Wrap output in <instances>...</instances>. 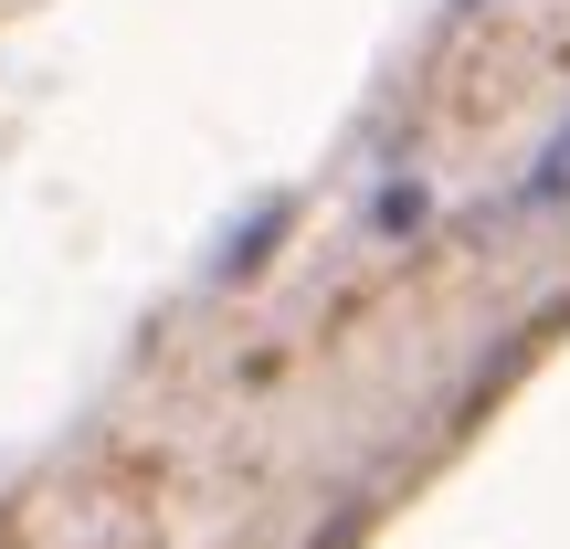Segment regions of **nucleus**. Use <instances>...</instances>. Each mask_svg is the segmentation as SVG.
Listing matches in <instances>:
<instances>
[{"label": "nucleus", "mask_w": 570, "mask_h": 549, "mask_svg": "<svg viewBox=\"0 0 570 549\" xmlns=\"http://www.w3.org/2000/svg\"><path fill=\"white\" fill-rule=\"evenodd\" d=\"M560 202H570V117L550 127V148L529 159V180L508 190V212H529V223H539V212H560Z\"/></svg>", "instance_id": "f257e3e1"}, {"label": "nucleus", "mask_w": 570, "mask_h": 549, "mask_svg": "<svg viewBox=\"0 0 570 549\" xmlns=\"http://www.w3.org/2000/svg\"><path fill=\"white\" fill-rule=\"evenodd\" d=\"M285 212H296V202H265V212H254V223H244V233H233V244H223V254H212V275H254V265H265V244H275V233H285Z\"/></svg>", "instance_id": "7ed1b4c3"}, {"label": "nucleus", "mask_w": 570, "mask_h": 549, "mask_svg": "<svg viewBox=\"0 0 570 549\" xmlns=\"http://www.w3.org/2000/svg\"><path fill=\"white\" fill-rule=\"evenodd\" d=\"M423 212H433V190L412 180V169H402V180H381V190H370V233H423Z\"/></svg>", "instance_id": "f03ea898"}]
</instances>
